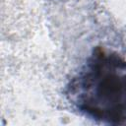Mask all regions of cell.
<instances>
[{
  "label": "cell",
  "mask_w": 126,
  "mask_h": 126,
  "mask_svg": "<svg viewBox=\"0 0 126 126\" xmlns=\"http://www.w3.org/2000/svg\"><path fill=\"white\" fill-rule=\"evenodd\" d=\"M66 97L82 115L111 125L126 123V60L95 47L66 87Z\"/></svg>",
  "instance_id": "6da1fadb"
}]
</instances>
